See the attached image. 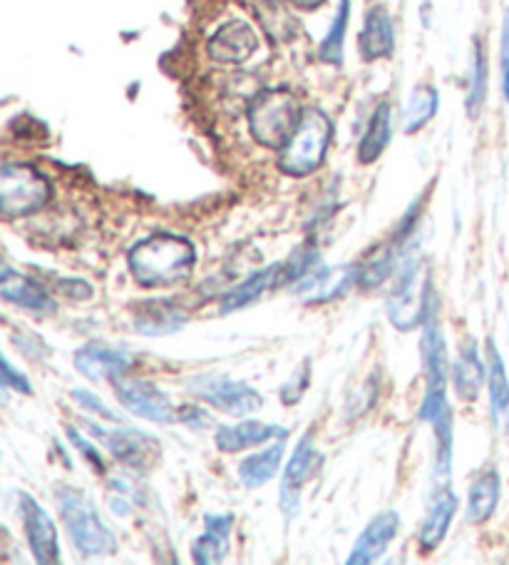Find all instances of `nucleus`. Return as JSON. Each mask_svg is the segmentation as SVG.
Masks as SVG:
<instances>
[{
  "instance_id": "nucleus-26",
  "label": "nucleus",
  "mask_w": 509,
  "mask_h": 565,
  "mask_svg": "<svg viewBox=\"0 0 509 565\" xmlns=\"http://www.w3.org/2000/svg\"><path fill=\"white\" fill-rule=\"evenodd\" d=\"M485 382V366L477 356V344L467 342L459 349V356L453 366V384L463 402H475Z\"/></svg>"
},
{
  "instance_id": "nucleus-34",
  "label": "nucleus",
  "mask_w": 509,
  "mask_h": 565,
  "mask_svg": "<svg viewBox=\"0 0 509 565\" xmlns=\"http://www.w3.org/2000/svg\"><path fill=\"white\" fill-rule=\"evenodd\" d=\"M73 398H75V402L80 404V406L90 408V412H95L97 416L107 418V422H120V416H117V414L112 412V408H107L102 398H97L95 394L85 392V388H77V392H73Z\"/></svg>"
},
{
  "instance_id": "nucleus-3",
  "label": "nucleus",
  "mask_w": 509,
  "mask_h": 565,
  "mask_svg": "<svg viewBox=\"0 0 509 565\" xmlns=\"http://www.w3.org/2000/svg\"><path fill=\"white\" fill-rule=\"evenodd\" d=\"M331 120L321 110H306L291 140L281 148L279 170L289 178H308L316 172L331 145Z\"/></svg>"
},
{
  "instance_id": "nucleus-24",
  "label": "nucleus",
  "mask_w": 509,
  "mask_h": 565,
  "mask_svg": "<svg viewBox=\"0 0 509 565\" xmlns=\"http://www.w3.org/2000/svg\"><path fill=\"white\" fill-rule=\"evenodd\" d=\"M457 511V499L447 489L437 491L433 503L427 509V519L423 523V531H420V548L423 551H435L440 543H443L445 533L453 523V515Z\"/></svg>"
},
{
  "instance_id": "nucleus-22",
  "label": "nucleus",
  "mask_w": 509,
  "mask_h": 565,
  "mask_svg": "<svg viewBox=\"0 0 509 565\" xmlns=\"http://www.w3.org/2000/svg\"><path fill=\"white\" fill-rule=\"evenodd\" d=\"M489 364H487V384H489V406H492V422L499 434H509V379L505 372L502 356L489 339Z\"/></svg>"
},
{
  "instance_id": "nucleus-9",
  "label": "nucleus",
  "mask_w": 509,
  "mask_h": 565,
  "mask_svg": "<svg viewBox=\"0 0 509 565\" xmlns=\"http://www.w3.org/2000/svg\"><path fill=\"white\" fill-rule=\"evenodd\" d=\"M117 398H120L127 412L134 416L147 418L152 424H172L177 418V412L162 388H156L152 382H144V379L134 376H117L115 382Z\"/></svg>"
},
{
  "instance_id": "nucleus-2",
  "label": "nucleus",
  "mask_w": 509,
  "mask_h": 565,
  "mask_svg": "<svg viewBox=\"0 0 509 565\" xmlns=\"http://www.w3.org/2000/svg\"><path fill=\"white\" fill-rule=\"evenodd\" d=\"M301 107L296 95L286 87H273L253 95L249 105V128L253 140L263 148L281 150L291 140L301 122Z\"/></svg>"
},
{
  "instance_id": "nucleus-4",
  "label": "nucleus",
  "mask_w": 509,
  "mask_h": 565,
  "mask_svg": "<svg viewBox=\"0 0 509 565\" xmlns=\"http://www.w3.org/2000/svg\"><path fill=\"white\" fill-rule=\"evenodd\" d=\"M57 503H61L65 529L71 533L75 548L83 555L95 558V555H112L117 551V539L112 531L100 521L95 505L87 501L83 491L63 486V489H57Z\"/></svg>"
},
{
  "instance_id": "nucleus-11",
  "label": "nucleus",
  "mask_w": 509,
  "mask_h": 565,
  "mask_svg": "<svg viewBox=\"0 0 509 565\" xmlns=\"http://www.w3.org/2000/svg\"><path fill=\"white\" fill-rule=\"evenodd\" d=\"M323 463V456L316 446H313L311 434L303 436L296 451H293L291 461L286 466V473L281 479V509L286 515H296L299 511V495L301 489L311 479H316V473Z\"/></svg>"
},
{
  "instance_id": "nucleus-21",
  "label": "nucleus",
  "mask_w": 509,
  "mask_h": 565,
  "mask_svg": "<svg viewBox=\"0 0 509 565\" xmlns=\"http://www.w3.org/2000/svg\"><path fill=\"white\" fill-rule=\"evenodd\" d=\"M360 55L366 61H380V57H390L396 51V31H393V21L383 6L373 8L366 15V25L360 31Z\"/></svg>"
},
{
  "instance_id": "nucleus-18",
  "label": "nucleus",
  "mask_w": 509,
  "mask_h": 565,
  "mask_svg": "<svg viewBox=\"0 0 509 565\" xmlns=\"http://www.w3.org/2000/svg\"><path fill=\"white\" fill-rule=\"evenodd\" d=\"M75 366L85 379H90V382H100V379L122 376L130 372L132 359L124 352H117V349H110L105 344H87L83 349H77Z\"/></svg>"
},
{
  "instance_id": "nucleus-29",
  "label": "nucleus",
  "mask_w": 509,
  "mask_h": 565,
  "mask_svg": "<svg viewBox=\"0 0 509 565\" xmlns=\"http://www.w3.org/2000/svg\"><path fill=\"white\" fill-rule=\"evenodd\" d=\"M437 113V90L430 85H420L410 95L405 110V132H418L435 118Z\"/></svg>"
},
{
  "instance_id": "nucleus-5",
  "label": "nucleus",
  "mask_w": 509,
  "mask_h": 565,
  "mask_svg": "<svg viewBox=\"0 0 509 565\" xmlns=\"http://www.w3.org/2000/svg\"><path fill=\"white\" fill-rule=\"evenodd\" d=\"M433 291H430V271L427 265L413 259L403 269L393 295L388 297V319L400 331H413L425 324L433 311Z\"/></svg>"
},
{
  "instance_id": "nucleus-39",
  "label": "nucleus",
  "mask_w": 509,
  "mask_h": 565,
  "mask_svg": "<svg viewBox=\"0 0 509 565\" xmlns=\"http://www.w3.org/2000/svg\"><path fill=\"white\" fill-rule=\"evenodd\" d=\"M289 3L301 8V11H316V8H321L326 0H289Z\"/></svg>"
},
{
  "instance_id": "nucleus-16",
  "label": "nucleus",
  "mask_w": 509,
  "mask_h": 565,
  "mask_svg": "<svg viewBox=\"0 0 509 565\" xmlns=\"http://www.w3.org/2000/svg\"><path fill=\"white\" fill-rule=\"evenodd\" d=\"M289 431L277 424H261V422H241L234 426H219L214 444L221 454H239L253 448L259 444H267L271 438H286Z\"/></svg>"
},
{
  "instance_id": "nucleus-35",
  "label": "nucleus",
  "mask_w": 509,
  "mask_h": 565,
  "mask_svg": "<svg viewBox=\"0 0 509 565\" xmlns=\"http://www.w3.org/2000/svg\"><path fill=\"white\" fill-rule=\"evenodd\" d=\"M67 436H71V441L75 444V448H80L83 456H85V459H87V463H90L97 473H105V461H102L100 451H97L95 446L87 444L83 436H77L75 428H67Z\"/></svg>"
},
{
  "instance_id": "nucleus-15",
  "label": "nucleus",
  "mask_w": 509,
  "mask_h": 565,
  "mask_svg": "<svg viewBox=\"0 0 509 565\" xmlns=\"http://www.w3.org/2000/svg\"><path fill=\"white\" fill-rule=\"evenodd\" d=\"M400 529V515L396 511L378 513L373 521L366 525V531L360 533V539L354 545L348 563L350 565H366L378 561L380 555L388 551V545L393 543Z\"/></svg>"
},
{
  "instance_id": "nucleus-6",
  "label": "nucleus",
  "mask_w": 509,
  "mask_h": 565,
  "mask_svg": "<svg viewBox=\"0 0 509 565\" xmlns=\"http://www.w3.org/2000/svg\"><path fill=\"white\" fill-rule=\"evenodd\" d=\"M51 200V184L31 164L0 168V212L6 220L41 212Z\"/></svg>"
},
{
  "instance_id": "nucleus-33",
  "label": "nucleus",
  "mask_w": 509,
  "mask_h": 565,
  "mask_svg": "<svg viewBox=\"0 0 509 565\" xmlns=\"http://www.w3.org/2000/svg\"><path fill=\"white\" fill-rule=\"evenodd\" d=\"M177 418L182 424H187L189 428H194V431H204V428H209L214 422H212V416L204 412L202 406H197V404H184V406H180V412H177Z\"/></svg>"
},
{
  "instance_id": "nucleus-1",
  "label": "nucleus",
  "mask_w": 509,
  "mask_h": 565,
  "mask_svg": "<svg viewBox=\"0 0 509 565\" xmlns=\"http://www.w3.org/2000/svg\"><path fill=\"white\" fill-rule=\"evenodd\" d=\"M130 262V271L137 285L147 289H162L174 287L187 281L197 265V252L189 239L180 235H170V232H160V235H150L130 249L127 255Z\"/></svg>"
},
{
  "instance_id": "nucleus-19",
  "label": "nucleus",
  "mask_w": 509,
  "mask_h": 565,
  "mask_svg": "<svg viewBox=\"0 0 509 565\" xmlns=\"http://www.w3.org/2000/svg\"><path fill=\"white\" fill-rule=\"evenodd\" d=\"M187 324V315L166 299L142 301L134 311V329L144 337H170Z\"/></svg>"
},
{
  "instance_id": "nucleus-25",
  "label": "nucleus",
  "mask_w": 509,
  "mask_h": 565,
  "mask_svg": "<svg viewBox=\"0 0 509 565\" xmlns=\"http://www.w3.org/2000/svg\"><path fill=\"white\" fill-rule=\"evenodd\" d=\"M279 269L281 265H271L263 267L259 271H253L249 279H243L239 287H234L231 291H227L221 299V315H229V311H237L253 305V301L263 297V291L271 287H279Z\"/></svg>"
},
{
  "instance_id": "nucleus-32",
  "label": "nucleus",
  "mask_w": 509,
  "mask_h": 565,
  "mask_svg": "<svg viewBox=\"0 0 509 565\" xmlns=\"http://www.w3.org/2000/svg\"><path fill=\"white\" fill-rule=\"evenodd\" d=\"M308 384H311V359H303L301 366L291 374L289 382L281 386V392H279L281 394V402L286 404V406L299 404L301 398H303V394H306Z\"/></svg>"
},
{
  "instance_id": "nucleus-38",
  "label": "nucleus",
  "mask_w": 509,
  "mask_h": 565,
  "mask_svg": "<svg viewBox=\"0 0 509 565\" xmlns=\"http://www.w3.org/2000/svg\"><path fill=\"white\" fill-rule=\"evenodd\" d=\"M502 90L509 103V13L505 18V31H502Z\"/></svg>"
},
{
  "instance_id": "nucleus-20",
  "label": "nucleus",
  "mask_w": 509,
  "mask_h": 565,
  "mask_svg": "<svg viewBox=\"0 0 509 565\" xmlns=\"http://www.w3.org/2000/svg\"><path fill=\"white\" fill-rule=\"evenodd\" d=\"M0 295L11 305L28 311H41V315L43 311H55V301L51 295L35 279L21 275V271H3V277H0Z\"/></svg>"
},
{
  "instance_id": "nucleus-28",
  "label": "nucleus",
  "mask_w": 509,
  "mask_h": 565,
  "mask_svg": "<svg viewBox=\"0 0 509 565\" xmlns=\"http://www.w3.org/2000/svg\"><path fill=\"white\" fill-rule=\"evenodd\" d=\"M390 125H393V110L390 105L383 103L378 105V110L373 113V118L368 122V130L364 135V140L358 145V160L364 164L376 162L390 142Z\"/></svg>"
},
{
  "instance_id": "nucleus-13",
  "label": "nucleus",
  "mask_w": 509,
  "mask_h": 565,
  "mask_svg": "<svg viewBox=\"0 0 509 565\" xmlns=\"http://www.w3.org/2000/svg\"><path fill=\"white\" fill-rule=\"evenodd\" d=\"M354 285H358V269L318 267L296 281L293 295L306 301V305H326V301L344 297Z\"/></svg>"
},
{
  "instance_id": "nucleus-10",
  "label": "nucleus",
  "mask_w": 509,
  "mask_h": 565,
  "mask_svg": "<svg viewBox=\"0 0 509 565\" xmlns=\"http://www.w3.org/2000/svg\"><path fill=\"white\" fill-rule=\"evenodd\" d=\"M97 438H102L105 446L117 461L130 466L134 471H147L160 461L162 446L156 438L144 431H134V428H120V431H105V428L90 424Z\"/></svg>"
},
{
  "instance_id": "nucleus-17",
  "label": "nucleus",
  "mask_w": 509,
  "mask_h": 565,
  "mask_svg": "<svg viewBox=\"0 0 509 565\" xmlns=\"http://www.w3.org/2000/svg\"><path fill=\"white\" fill-rule=\"evenodd\" d=\"M231 529H234V515H204V533L192 545V558L194 563L214 565L227 558L231 548Z\"/></svg>"
},
{
  "instance_id": "nucleus-23",
  "label": "nucleus",
  "mask_w": 509,
  "mask_h": 565,
  "mask_svg": "<svg viewBox=\"0 0 509 565\" xmlns=\"http://www.w3.org/2000/svg\"><path fill=\"white\" fill-rule=\"evenodd\" d=\"M283 441H286V438H279L277 444L263 448L261 454H251L249 459H243L239 463V481L247 486V489H261V486L277 479L279 466L283 461V451H286Z\"/></svg>"
},
{
  "instance_id": "nucleus-14",
  "label": "nucleus",
  "mask_w": 509,
  "mask_h": 565,
  "mask_svg": "<svg viewBox=\"0 0 509 565\" xmlns=\"http://www.w3.org/2000/svg\"><path fill=\"white\" fill-rule=\"evenodd\" d=\"M259 51V35L247 21H229L224 23L217 33L212 35L207 53L212 61L224 65H241Z\"/></svg>"
},
{
  "instance_id": "nucleus-8",
  "label": "nucleus",
  "mask_w": 509,
  "mask_h": 565,
  "mask_svg": "<svg viewBox=\"0 0 509 565\" xmlns=\"http://www.w3.org/2000/svg\"><path fill=\"white\" fill-rule=\"evenodd\" d=\"M194 396L204 398L219 412L229 416H249L261 408V396L257 388H251L243 382H234V379H219V376H202L194 379L189 384Z\"/></svg>"
},
{
  "instance_id": "nucleus-30",
  "label": "nucleus",
  "mask_w": 509,
  "mask_h": 565,
  "mask_svg": "<svg viewBox=\"0 0 509 565\" xmlns=\"http://www.w3.org/2000/svg\"><path fill=\"white\" fill-rule=\"evenodd\" d=\"M348 15H350V0H340V8H338L336 18H333L331 31L321 43V51H318L321 61H326L331 65H340V61H344V41H346Z\"/></svg>"
},
{
  "instance_id": "nucleus-7",
  "label": "nucleus",
  "mask_w": 509,
  "mask_h": 565,
  "mask_svg": "<svg viewBox=\"0 0 509 565\" xmlns=\"http://www.w3.org/2000/svg\"><path fill=\"white\" fill-rule=\"evenodd\" d=\"M423 342H420V349H423V366H425V379H427V392L423 398V406H420V418L423 422L435 424L440 416L450 414L447 406V356H445V339L440 334V324L433 311L425 319L423 324Z\"/></svg>"
},
{
  "instance_id": "nucleus-27",
  "label": "nucleus",
  "mask_w": 509,
  "mask_h": 565,
  "mask_svg": "<svg viewBox=\"0 0 509 565\" xmlns=\"http://www.w3.org/2000/svg\"><path fill=\"white\" fill-rule=\"evenodd\" d=\"M499 503V473L495 469L483 471L469 486V501H467V521L469 523H485L489 515L495 513Z\"/></svg>"
},
{
  "instance_id": "nucleus-12",
  "label": "nucleus",
  "mask_w": 509,
  "mask_h": 565,
  "mask_svg": "<svg viewBox=\"0 0 509 565\" xmlns=\"http://www.w3.org/2000/svg\"><path fill=\"white\" fill-rule=\"evenodd\" d=\"M21 515H23V529L28 535V543H31L35 561L45 565H53L61 561V543H57L55 523L33 495L21 493Z\"/></svg>"
},
{
  "instance_id": "nucleus-37",
  "label": "nucleus",
  "mask_w": 509,
  "mask_h": 565,
  "mask_svg": "<svg viewBox=\"0 0 509 565\" xmlns=\"http://www.w3.org/2000/svg\"><path fill=\"white\" fill-rule=\"evenodd\" d=\"M61 289L65 291L67 297H73V299H90V295H93V287L87 285V281H83V279H63L61 281Z\"/></svg>"
},
{
  "instance_id": "nucleus-31",
  "label": "nucleus",
  "mask_w": 509,
  "mask_h": 565,
  "mask_svg": "<svg viewBox=\"0 0 509 565\" xmlns=\"http://www.w3.org/2000/svg\"><path fill=\"white\" fill-rule=\"evenodd\" d=\"M487 95V61L483 43L475 41V63H473V81H469V93H467V113L469 118H477L479 110H483Z\"/></svg>"
},
{
  "instance_id": "nucleus-36",
  "label": "nucleus",
  "mask_w": 509,
  "mask_h": 565,
  "mask_svg": "<svg viewBox=\"0 0 509 565\" xmlns=\"http://www.w3.org/2000/svg\"><path fill=\"white\" fill-rule=\"evenodd\" d=\"M3 384L15 388V392L21 394H33V386L28 384V379L23 374H18L6 356H3Z\"/></svg>"
}]
</instances>
